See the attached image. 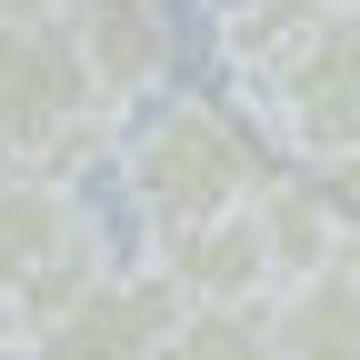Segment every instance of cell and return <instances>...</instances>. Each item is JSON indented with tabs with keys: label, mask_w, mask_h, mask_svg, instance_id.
Segmentation results:
<instances>
[{
	"label": "cell",
	"mask_w": 360,
	"mask_h": 360,
	"mask_svg": "<svg viewBox=\"0 0 360 360\" xmlns=\"http://www.w3.org/2000/svg\"><path fill=\"white\" fill-rule=\"evenodd\" d=\"M120 180H130V210H141L150 240H180L200 220H231L250 191L281 160L260 150V130L220 101V90H160L150 110L120 120Z\"/></svg>",
	"instance_id": "obj_1"
},
{
	"label": "cell",
	"mask_w": 360,
	"mask_h": 360,
	"mask_svg": "<svg viewBox=\"0 0 360 360\" xmlns=\"http://www.w3.org/2000/svg\"><path fill=\"white\" fill-rule=\"evenodd\" d=\"M260 150L300 170V180H350L360 160V11H330L321 30H300L290 51H270L260 70H240V101H231Z\"/></svg>",
	"instance_id": "obj_2"
},
{
	"label": "cell",
	"mask_w": 360,
	"mask_h": 360,
	"mask_svg": "<svg viewBox=\"0 0 360 360\" xmlns=\"http://www.w3.org/2000/svg\"><path fill=\"white\" fill-rule=\"evenodd\" d=\"M110 150H120V120H101V101H90V80L70 60L60 11L51 20H11L0 30V160L80 191Z\"/></svg>",
	"instance_id": "obj_3"
},
{
	"label": "cell",
	"mask_w": 360,
	"mask_h": 360,
	"mask_svg": "<svg viewBox=\"0 0 360 360\" xmlns=\"http://www.w3.org/2000/svg\"><path fill=\"white\" fill-rule=\"evenodd\" d=\"M180 300L150 260H110L70 310H51L40 330H20V360H160Z\"/></svg>",
	"instance_id": "obj_4"
},
{
	"label": "cell",
	"mask_w": 360,
	"mask_h": 360,
	"mask_svg": "<svg viewBox=\"0 0 360 360\" xmlns=\"http://www.w3.org/2000/svg\"><path fill=\"white\" fill-rule=\"evenodd\" d=\"M60 30H70V60L101 101V120H130L170 90V60H180L170 0H60Z\"/></svg>",
	"instance_id": "obj_5"
},
{
	"label": "cell",
	"mask_w": 360,
	"mask_h": 360,
	"mask_svg": "<svg viewBox=\"0 0 360 360\" xmlns=\"http://www.w3.org/2000/svg\"><path fill=\"white\" fill-rule=\"evenodd\" d=\"M240 210H250V240H260V270H270V300H281L290 281H310V270L350 260V210H340V191H330V180L270 170Z\"/></svg>",
	"instance_id": "obj_6"
},
{
	"label": "cell",
	"mask_w": 360,
	"mask_h": 360,
	"mask_svg": "<svg viewBox=\"0 0 360 360\" xmlns=\"http://www.w3.org/2000/svg\"><path fill=\"white\" fill-rule=\"evenodd\" d=\"M80 191H60V180H40V170H11L0 160V330H11V310L20 290L40 281V260H51L70 231H80Z\"/></svg>",
	"instance_id": "obj_7"
},
{
	"label": "cell",
	"mask_w": 360,
	"mask_h": 360,
	"mask_svg": "<svg viewBox=\"0 0 360 360\" xmlns=\"http://www.w3.org/2000/svg\"><path fill=\"white\" fill-rule=\"evenodd\" d=\"M270 360H360V260H330L290 281L281 300H260Z\"/></svg>",
	"instance_id": "obj_8"
},
{
	"label": "cell",
	"mask_w": 360,
	"mask_h": 360,
	"mask_svg": "<svg viewBox=\"0 0 360 360\" xmlns=\"http://www.w3.org/2000/svg\"><path fill=\"white\" fill-rule=\"evenodd\" d=\"M330 11H350V0H200V20L220 40V60H231V80L260 70L270 51H290L300 30H321Z\"/></svg>",
	"instance_id": "obj_9"
},
{
	"label": "cell",
	"mask_w": 360,
	"mask_h": 360,
	"mask_svg": "<svg viewBox=\"0 0 360 360\" xmlns=\"http://www.w3.org/2000/svg\"><path fill=\"white\" fill-rule=\"evenodd\" d=\"M160 360H270V321L260 310H180Z\"/></svg>",
	"instance_id": "obj_10"
},
{
	"label": "cell",
	"mask_w": 360,
	"mask_h": 360,
	"mask_svg": "<svg viewBox=\"0 0 360 360\" xmlns=\"http://www.w3.org/2000/svg\"><path fill=\"white\" fill-rule=\"evenodd\" d=\"M60 11V0H0V30H11V20H51Z\"/></svg>",
	"instance_id": "obj_11"
},
{
	"label": "cell",
	"mask_w": 360,
	"mask_h": 360,
	"mask_svg": "<svg viewBox=\"0 0 360 360\" xmlns=\"http://www.w3.org/2000/svg\"><path fill=\"white\" fill-rule=\"evenodd\" d=\"M0 360H20V340H0Z\"/></svg>",
	"instance_id": "obj_12"
}]
</instances>
